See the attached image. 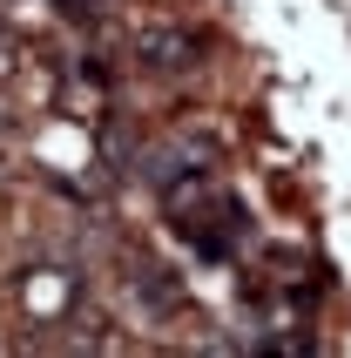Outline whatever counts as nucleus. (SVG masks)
Here are the masks:
<instances>
[{"instance_id": "obj_3", "label": "nucleus", "mask_w": 351, "mask_h": 358, "mask_svg": "<svg viewBox=\"0 0 351 358\" xmlns=\"http://www.w3.org/2000/svg\"><path fill=\"white\" fill-rule=\"evenodd\" d=\"M7 55H14V41H7V34H0V68H7Z\"/></svg>"}, {"instance_id": "obj_1", "label": "nucleus", "mask_w": 351, "mask_h": 358, "mask_svg": "<svg viewBox=\"0 0 351 358\" xmlns=\"http://www.w3.org/2000/svg\"><path fill=\"white\" fill-rule=\"evenodd\" d=\"M169 210H176V223L189 230V243H196V250H210V257L223 250V243H216V230H230V223H236L230 189H223V182H210V176L176 182V189H169Z\"/></svg>"}, {"instance_id": "obj_2", "label": "nucleus", "mask_w": 351, "mask_h": 358, "mask_svg": "<svg viewBox=\"0 0 351 358\" xmlns=\"http://www.w3.org/2000/svg\"><path fill=\"white\" fill-rule=\"evenodd\" d=\"M129 55L142 68H156V75H176V68H189V34L156 14H142V20H129Z\"/></svg>"}]
</instances>
